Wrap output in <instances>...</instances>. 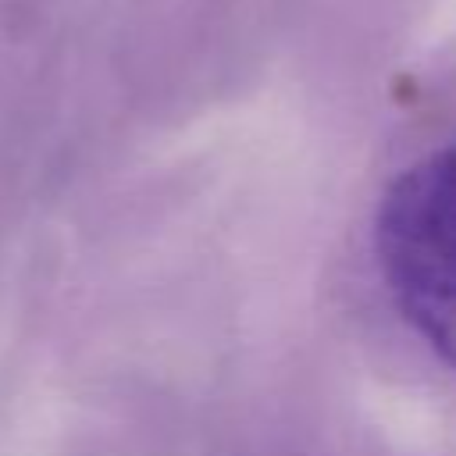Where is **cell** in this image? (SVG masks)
<instances>
[{
	"label": "cell",
	"instance_id": "6da1fadb",
	"mask_svg": "<svg viewBox=\"0 0 456 456\" xmlns=\"http://www.w3.org/2000/svg\"><path fill=\"white\" fill-rule=\"evenodd\" d=\"M374 246L403 321L456 367V139L392 178Z\"/></svg>",
	"mask_w": 456,
	"mask_h": 456
}]
</instances>
